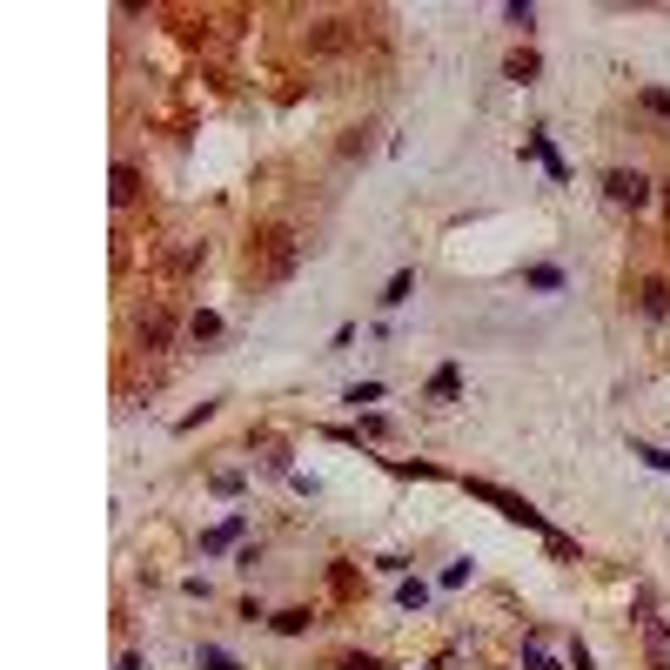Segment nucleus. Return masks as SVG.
Returning a JSON list of instances; mask_svg holds the SVG:
<instances>
[{"mask_svg": "<svg viewBox=\"0 0 670 670\" xmlns=\"http://www.w3.org/2000/svg\"><path fill=\"white\" fill-rule=\"evenodd\" d=\"M262 255V282H289L295 262H302V242H295V228H262L255 248H248V262Z\"/></svg>", "mask_w": 670, "mask_h": 670, "instance_id": "obj_1", "label": "nucleus"}, {"mask_svg": "<svg viewBox=\"0 0 670 670\" xmlns=\"http://www.w3.org/2000/svg\"><path fill=\"white\" fill-rule=\"evenodd\" d=\"M469 490H476V496H490L496 510L510 516V523H523V530H543V536H557V530H550V523H543V510H530V503H523V496H510V490H496V483H469Z\"/></svg>", "mask_w": 670, "mask_h": 670, "instance_id": "obj_2", "label": "nucleus"}, {"mask_svg": "<svg viewBox=\"0 0 670 670\" xmlns=\"http://www.w3.org/2000/svg\"><path fill=\"white\" fill-rule=\"evenodd\" d=\"M603 195L617 201V208H644V201H650V181L637 175V168H610V175H603Z\"/></svg>", "mask_w": 670, "mask_h": 670, "instance_id": "obj_3", "label": "nucleus"}, {"mask_svg": "<svg viewBox=\"0 0 670 670\" xmlns=\"http://www.w3.org/2000/svg\"><path fill=\"white\" fill-rule=\"evenodd\" d=\"M108 195H114V208H128V201H141V168H128V161H121V168L108 175Z\"/></svg>", "mask_w": 670, "mask_h": 670, "instance_id": "obj_4", "label": "nucleus"}, {"mask_svg": "<svg viewBox=\"0 0 670 670\" xmlns=\"http://www.w3.org/2000/svg\"><path fill=\"white\" fill-rule=\"evenodd\" d=\"M423 396H429V402H456V396H463V369H456V362H449V369H436Z\"/></svg>", "mask_w": 670, "mask_h": 670, "instance_id": "obj_5", "label": "nucleus"}, {"mask_svg": "<svg viewBox=\"0 0 670 670\" xmlns=\"http://www.w3.org/2000/svg\"><path fill=\"white\" fill-rule=\"evenodd\" d=\"M409 289H416V275H409V268H396V275H389V289H382V309H402V302H409Z\"/></svg>", "mask_w": 670, "mask_h": 670, "instance_id": "obj_6", "label": "nucleus"}, {"mask_svg": "<svg viewBox=\"0 0 670 670\" xmlns=\"http://www.w3.org/2000/svg\"><path fill=\"white\" fill-rule=\"evenodd\" d=\"M644 315L650 322H664L670 315V282H644Z\"/></svg>", "mask_w": 670, "mask_h": 670, "instance_id": "obj_7", "label": "nucleus"}, {"mask_svg": "<svg viewBox=\"0 0 670 670\" xmlns=\"http://www.w3.org/2000/svg\"><path fill=\"white\" fill-rule=\"evenodd\" d=\"M168 335H175V322H168V315H141V342H148V349H161V342H168Z\"/></svg>", "mask_w": 670, "mask_h": 670, "instance_id": "obj_8", "label": "nucleus"}, {"mask_svg": "<svg viewBox=\"0 0 670 670\" xmlns=\"http://www.w3.org/2000/svg\"><path fill=\"white\" fill-rule=\"evenodd\" d=\"M536 67H543V61H536L530 47H516L510 61H503V74H510V81H536Z\"/></svg>", "mask_w": 670, "mask_h": 670, "instance_id": "obj_9", "label": "nucleus"}, {"mask_svg": "<svg viewBox=\"0 0 670 670\" xmlns=\"http://www.w3.org/2000/svg\"><path fill=\"white\" fill-rule=\"evenodd\" d=\"M235 536H242V516H228L222 530H208V536H201V550L215 557V550H228V543H235Z\"/></svg>", "mask_w": 670, "mask_h": 670, "instance_id": "obj_10", "label": "nucleus"}, {"mask_svg": "<svg viewBox=\"0 0 670 670\" xmlns=\"http://www.w3.org/2000/svg\"><path fill=\"white\" fill-rule=\"evenodd\" d=\"M268 624L282 630V637H302V630H309V610H275V617H268Z\"/></svg>", "mask_w": 670, "mask_h": 670, "instance_id": "obj_11", "label": "nucleus"}, {"mask_svg": "<svg viewBox=\"0 0 670 670\" xmlns=\"http://www.w3.org/2000/svg\"><path fill=\"white\" fill-rule=\"evenodd\" d=\"M637 108L657 114V121H670V94H664V88H644V94H637Z\"/></svg>", "mask_w": 670, "mask_h": 670, "instance_id": "obj_12", "label": "nucleus"}, {"mask_svg": "<svg viewBox=\"0 0 670 670\" xmlns=\"http://www.w3.org/2000/svg\"><path fill=\"white\" fill-rule=\"evenodd\" d=\"M503 21H510V27H523V34H530V27H536V7H530V0H510V7H503Z\"/></svg>", "mask_w": 670, "mask_h": 670, "instance_id": "obj_13", "label": "nucleus"}, {"mask_svg": "<svg viewBox=\"0 0 670 670\" xmlns=\"http://www.w3.org/2000/svg\"><path fill=\"white\" fill-rule=\"evenodd\" d=\"M396 603H402V610H423V603H429V583H396Z\"/></svg>", "mask_w": 670, "mask_h": 670, "instance_id": "obj_14", "label": "nucleus"}, {"mask_svg": "<svg viewBox=\"0 0 670 670\" xmlns=\"http://www.w3.org/2000/svg\"><path fill=\"white\" fill-rule=\"evenodd\" d=\"M188 335H195V342H208V335H222V315H208V309H201L195 322H188Z\"/></svg>", "mask_w": 670, "mask_h": 670, "instance_id": "obj_15", "label": "nucleus"}, {"mask_svg": "<svg viewBox=\"0 0 670 670\" xmlns=\"http://www.w3.org/2000/svg\"><path fill=\"white\" fill-rule=\"evenodd\" d=\"M630 456H644L650 469H670V449H657V443H630Z\"/></svg>", "mask_w": 670, "mask_h": 670, "instance_id": "obj_16", "label": "nucleus"}, {"mask_svg": "<svg viewBox=\"0 0 670 670\" xmlns=\"http://www.w3.org/2000/svg\"><path fill=\"white\" fill-rule=\"evenodd\" d=\"M530 289H563V268H550V262L530 268Z\"/></svg>", "mask_w": 670, "mask_h": 670, "instance_id": "obj_17", "label": "nucleus"}, {"mask_svg": "<svg viewBox=\"0 0 670 670\" xmlns=\"http://www.w3.org/2000/svg\"><path fill=\"white\" fill-rule=\"evenodd\" d=\"M201 664H208V670H242V664H235V657H228V650H215V644L201 650Z\"/></svg>", "mask_w": 670, "mask_h": 670, "instance_id": "obj_18", "label": "nucleus"}, {"mask_svg": "<svg viewBox=\"0 0 670 670\" xmlns=\"http://www.w3.org/2000/svg\"><path fill=\"white\" fill-rule=\"evenodd\" d=\"M349 402H356V409H362V402H382V382H356V389H349Z\"/></svg>", "mask_w": 670, "mask_h": 670, "instance_id": "obj_19", "label": "nucleus"}, {"mask_svg": "<svg viewBox=\"0 0 670 670\" xmlns=\"http://www.w3.org/2000/svg\"><path fill=\"white\" fill-rule=\"evenodd\" d=\"M523 664H530V670H557V664H550V657H543L536 644H530V657H523Z\"/></svg>", "mask_w": 670, "mask_h": 670, "instance_id": "obj_20", "label": "nucleus"}]
</instances>
